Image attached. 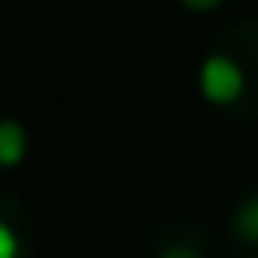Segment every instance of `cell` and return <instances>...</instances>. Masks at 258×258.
I'll return each mask as SVG.
<instances>
[{
	"label": "cell",
	"instance_id": "7a4b0ae2",
	"mask_svg": "<svg viewBox=\"0 0 258 258\" xmlns=\"http://www.w3.org/2000/svg\"><path fill=\"white\" fill-rule=\"evenodd\" d=\"M234 234L246 242V246H258V189L234 210ZM238 242V246H242Z\"/></svg>",
	"mask_w": 258,
	"mask_h": 258
},
{
	"label": "cell",
	"instance_id": "3957f363",
	"mask_svg": "<svg viewBox=\"0 0 258 258\" xmlns=\"http://www.w3.org/2000/svg\"><path fill=\"white\" fill-rule=\"evenodd\" d=\"M20 153H24V133H20V125H16V121H0V161L12 165V161H20Z\"/></svg>",
	"mask_w": 258,
	"mask_h": 258
},
{
	"label": "cell",
	"instance_id": "5b68a950",
	"mask_svg": "<svg viewBox=\"0 0 258 258\" xmlns=\"http://www.w3.org/2000/svg\"><path fill=\"white\" fill-rule=\"evenodd\" d=\"M181 4H185V8H214L218 0H181Z\"/></svg>",
	"mask_w": 258,
	"mask_h": 258
},
{
	"label": "cell",
	"instance_id": "6da1fadb",
	"mask_svg": "<svg viewBox=\"0 0 258 258\" xmlns=\"http://www.w3.org/2000/svg\"><path fill=\"white\" fill-rule=\"evenodd\" d=\"M202 93H206L214 105H234V101H242V93H246V73H242V64H238L230 52L206 56V64H202Z\"/></svg>",
	"mask_w": 258,
	"mask_h": 258
},
{
	"label": "cell",
	"instance_id": "277c9868",
	"mask_svg": "<svg viewBox=\"0 0 258 258\" xmlns=\"http://www.w3.org/2000/svg\"><path fill=\"white\" fill-rule=\"evenodd\" d=\"M0 258H16V238L8 234V226H0Z\"/></svg>",
	"mask_w": 258,
	"mask_h": 258
}]
</instances>
